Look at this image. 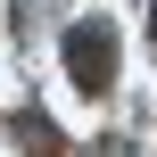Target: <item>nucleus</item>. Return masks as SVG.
Masks as SVG:
<instances>
[{
  "label": "nucleus",
  "instance_id": "3",
  "mask_svg": "<svg viewBox=\"0 0 157 157\" xmlns=\"http://www.w3.org/2000/svg\"><path fill=\"white\" fill-rule=\"evenodd\" d=\"M91 157H141V149H132V141H99Z\"/></svg>",
  "mask_w": 157,
  "mask_h": 157
},
{
  "label": "nucleus",
  "instance_id": "4",
  "mask_svg": "<svg viewBox=\"0 0 157 157\" xmlns=\"http://www.w3.org/2000/svg\"><path fill=\"white\" fill-rule=\"evenodd\" d=\"M149 41H157V8H149Z\"/></svg>",
  "mask_w": 157,
  "mask_h": 157
},
{
  "label": "nucleus",
  "instance_id": "1",
  "mask_svg": "<svg viewBox=\"0 0 157 157\" xmlns=\"http://www.w3.org/2000/svg\"><path fill=\"white\" fill-rule=\"evenodd\" d=\"M66 75H75V91H108L116 83V25L108 17L66 25Z\"/></svg>",
  "mask_w": 157,
  "mask_h": 157
},
{
  "label": "nucleus",
  "instance_id": "2",
  "mask_svg": "<svg viewBox=\"0 0 157 157\" xmlns=\"http://www.w3.org/2000/svg\"><path fill=\"white\" fill-rule=\"evenodd\" d=\"M8 132H17V149H25V157H66V141H58V124H50V116H33V108H25V116H17Z\"/></svg>",
  "mask_w": 157,
  "mask_h": 157
}]
</instances>
